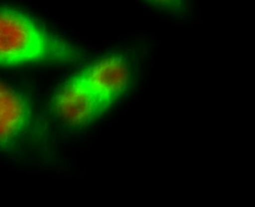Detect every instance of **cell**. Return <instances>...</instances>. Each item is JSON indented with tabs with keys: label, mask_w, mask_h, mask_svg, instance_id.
I'll list each match as a JSON object with an SVG mask.
<instances>
[{
	"label": "cell",
	"mask_w": 255,
	"mask_h": 207,
	"mask_svg": "<svg viewBox=\"0 0 255 207\" xmlns=\"http://www.w3.org/2000/svg\"><path fill=\"white\" fill-rule=\"evenodd\" d=\"M73 45L45 30L24 13L0 8V66L76 61Z\"/></svg>",
	"instance_id": "cell-1"
},
{
	"label": "cell",
	"mask_w": 255,
	"mask_h": 207,
	"mask_svg": "<svg viewBox=\"0 0 255 207\" xmlns=\"http://www.w3.org/2000/svg\"><path fill=\"white\" fill-rule=\"evenodd\" d=\"M27 101L17 91L0 83V147L14 143L31 121Z\"/></svg>",
	"instance_id": "cell-2"
}]
</instances>
